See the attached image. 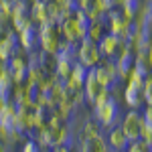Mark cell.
Listing matches in <instances>:
<instances>
[{"instance_id": "obj_1", "label": "cell", "mask_w": 152, "mask_h": 152, "mask_svg": "<svg viewBox=\"0 0 152 152\" xmlns=\"http://www.w3.org/2000/svg\"><path fill=\"white\" fill-rule=\"evenodd\" d=\"M94 118L102 124L104 130H110L114 126H120V120H122V112H120V104L118 99L112 95L105 104H102L99 107H94Z\"/></svg>"}, {"instance_id": "obj_2", "label": "cell", "mask_w": 152, "mask_h": 152, "mask_svg": "<svg viewBox=\"0 0 152 152\" xmlns=\"http://www.w3.org/2000/svg\"><path fill=\"white\" fill-rule=\"evenodd\" d=\"M95 71V79L99 81L102 87H107V89H112V87H116L120 85V75H118V67H116V59H105L102 57L99 59V63L94 67Z\"/></svg>"}, {"instance_id": "obj_3", "label": "cell", "mask_w": 152, "mask_h": 152, "mask_svg": "<svg viewBox=\"0 0 152 152\" xmlns=\"http://www.w3.org/2000/svg\"><path fill=\"white\" fill-rule=\"evenodd\" d=\"M59 43H61V35H59L57 24L53 23L39 24V49L41 51L55 55L59 49Z\"/></svg>"}, {"instance_id": "obj_4", "label": "cell", "mask_w": 152, "mask_h": 152, "mask_svg": "<svg viewBox=\"0 0 152 152\" xmlns=\"http://www.w3.org/2000/svg\"><path fill=\"white\" fill-rule=\"evenodd\" d=\"M120 128L130 142L138 140L142 136V128H144V118H142L140 110H128V114L122 116L120 120Z\"/></svg>"}, {"instance_id": "obj_5", "label": "cell", "mask_w": 152, "mask_h": 152, "mask_svg": "<svg viewBox=\"0 0 152 152\" xmlns=\"http://www.w3.org/2000/svg\"><path fill=\"white\" fill-rule=\"evenodd\" d=\"M99 59H102V55L97 51V43L87 39V37H83L77 43V61L89 69V67H95L99 63Z\"/></svg>"}, {"instance_id": "obj_6", "label": "cell", "mask_w": 152, "mask_h": 152, "mask_svg": "<svg viewBox=\"0 0 152 152\" xmlns=\"http://www.w3.org/2000/svg\"><path fill=\"white\" fill-rule=\"evenodd\" d=\"M6 67L10 71L14 83H26V79H28V61H26V53H24L23 49L16 51L6 61Z\"/></svg>"}, {"instance_id": "obj_7", "label": "cell", "mask_w": 152, "mask_h": 152, "mask_svg": "<svg viewBox=\"0 0 152 152\" xmlns=\"http://www.w3.org/2000/svg\"><path fill=\"white\" fill-rule=\"evenodd\" d=\"M18 43L24 53H33L39 49V24L35 20H28V24L18 33Z\"/></svg>"}, {"instance_id": "obj_8", "label": "cell", "mask_w": 152, "mask_h": 152, "mask_svg": "<svg viewBox=\"0 0 152 152\" xmlns=\"http://www.w3.org/2000/svg\"><path fill=\"white\" fill-rule=\"evenodd\" d=\"M20 51V43H18V35L12 31V28H6L2 35H0V61L6 63L8 59Z\"/></svg>"}, {"instance_id": "obj_9", "label": "cell", "mask_w": 152, "mask_h": 152, "mask_svg": "<svg viewBox=\"0 0 152 152\" xmlns=\"http://www.w3.org/2000/svg\"><path fill=\"white\" fill-rule=\"evenodd\" d=\"M126 23H128V18L122 14L120 8H112V10L105 12V31L107 33H112V35L122 39L124 31H126Z\"/></svg>"}, {"instance_id": "obj_10", "label": "cell", "mask_w": 152, "mask_h": 152, "mask_svg": "<svg viewBox=\"0 0 152 152\" xmlns=\"http://www.w3.org/2000/svg\"><path fill=\"white\" fill-rule=\"evenodd\" d=\"M120 43H122V39L116 35H112V33H107L105 31L104 37L97 41V51H99V55L105 59H116L118 53H120Z\"/></svg>"}, {"instance_id": "obj_11", "label": "cell", "mask_w": 152, "mask_h": 152, "mask_svg": "<svg viewBox=\"0 0 152 152\" xmlns=\"http://www.w3.org/2000/svg\"><path fill=\"white\" fill-rule=\"evenodd\" d=\"M57 28H59V35H61L63 41H69V43H75V45H77V43L83 39V33L79 31V26H77V23H75L73 14L67 16V18H63V20L57 24Z\"/></svg>"}, {"instance_id": "obj_12", "label": "cell", "mask_w": 152, "mask_h": 152, "mask_svg": "<svg viewBox=\"0 0 152 152\" xmlns=\"http://www.w3.org/2000/svg\"><path fill=\"white\" fill-rule=\"evenodd\" d=\"M104 87L99 85V81L95 79V71L94 67H89L87 69V75H85V81H83V94H85V104H94L95 97L99 95V91H102Z\"/></svg>"}, {"instance_id": "obj_13", "label": "cell", "mask_w": 152, "mask_h": 152, "mask_svg": "<svg viewBox=\"0 0 152 152\" xmlns=\"http://www.w3.org/2000/svg\"><path fill=\"white\" fill-rule=\"evenodd\" d=\"M107 134H105V142H107V146L112 148V150L116 152H126V148H128V138H126V134L122 132V128L120 126H114V128L105 130Z\"/></svg>"}, {"instance_id": "obj_14", "label": "cell", "mask_w": 152, "mask_h": 152, "mask_svg": "<svg viewBox=\"0 0 152 152\" xmlns=\"http://www.w3.org/2000/svg\"><path fill=\"white\" fill-rule=\"evenodd\" d=\"M12 87H14V81H12V75L8 67L4 65L0 69V105L8 104L12 99Z\"/></svg>"}, {"instance_id": "obj_15", "label": "cell", "mask_w": 152, "mask_h": 152, "mask_svg": "<svg viewBox=\"0 0 152 152\" xmlns=\"http://www.w3.org/2000/svg\"><path fill=\"white\" fill-rule=\"evenodd\" d=\"M102 130H104V128H102V124L91 116V118H87V120H83V124H81V128L77 130V134H79V140H89V138L99 136Z\"/></svg>"}, {"instance_id": "obj_16", "label": "cell", "mask_w": 152, "mask_h": 152, "mask_svg": "<svg viewBox=\"0 0 152 152\" xmlns=\"http://www.w3.org/2000/svg\"><path fill=\"white\" fill-rule=\"evenodd\" d=\"M124 104L128 105L130 110H142V105H144V97H142V89H136V87H130L126 85L124 87Z\"/></svg>"}, {"instance_id": "obj_17", "label": "cell", "mask_w": 152, "mask_h": 152, "mask_svg": "<svg viewBox=\"0 0 152 152\" xmlns=\"http://www.w3.org/2000/svg\"><path fill=\"white\" fill-rule=\"evenodd\" d=\"M10 102L16 105V107H28V105L33 107L31 99H28V87H26V83H14Z\"/></svg>"}, {"instance_id": "obj_18", "label": "cell", "mask_w": 152, "mask_h": 152, "mask_svg": "<svg viewBox=\"0 0 152 152\" xmlns=\"http://www.w3.org/2000/svg\"><path fill=\"white\" fill-rule=\"evenodd\" d=\"M51 112H53V107H51V105H35V107H33L35 128H45V126H49Z\"/></svg>"}, {"instance_id": "obj_19", "label": "cell", "mask_w": 152, "mask_h": 152, "mask_svg": "<svg viewBox=\"0 0 152 152\" xmlns=\"http://www.w3.org/2000/svg\"><path fill=\"white\" fill-rule=\"evenodd\" d=\"M55 57L67 59V61H77V45L61 39V43H59V49H57V53H55Z\"/></svg>"}, {"instance_id": "obj_20", "label": "cell", "mask_w": 152, "mask_h": 152, "mask_svg": "<svg viewBox=\"0 0 152 152\" xmlns=\"http://www.w3.org/2000/svg\"><path fill=\"white\" fill-rule=\"evenodd\" d=\"M71 67H73V61H67V59H59L55 57V75H57L61 81L65 83L71 75Z\"/></svg>"}, {"instance_id": "obj_21", "label": "cell", "mask_w": 152, "mask_h": 152, "mask_svg": "<svg viewBox=\"0 0 152 152\" xmlns=\"http://www.w3.org/2000/svg\"><path fill=\"white\" fill-rule=\"evenodd\" d=\"M140 4H142V0H120L118 8L122 10V14L126 18H134L138 14V10H140Z\"/></svg>"}, {"instance_id": "obj_22", "label": "cell", "mask_w": 152, "mask_h": 152, "mask_svg": "<svg viewBox=\"0 0 152 152\" xmlns=\"http://www.w3.org/2000/svg\"><path fill=\"white\" fill-rule=\"evenodd\" d=\"M14 114H16V105L12 104V102H8V104H2V105H0V126L10 128Z\"/></svg>"}, {"instance_id": "obj_23", "label": "cell", "mask_w": 152, "mask_h": 152, "mask_svg": "<svg viewBox=\"0 0 152 152\" xmlns=\"http://www.w3.org/2000/svg\"><path fill=\"white\" fill-rule=\"evenodd\" d=\"M105 33V20H91L89 24V31H87V39H91V41H99Z\"/></svg>"}, {"instance_id": "obj_24", "label": "cell", "mask_w": 152, "mask_h": 152, "mask_svg": "<svg viewBox=\"0 0 152 152\" xmlns=\"http://www.w3.org/2000/svg\"><path fill=\"white\" fill-rule=\"evenodd\" d=\"M73 18H75V23H77V26H79V31L83 33V37H87V31H89V24H91V20H89V16H87V12L85 10H73Z\"/></svg>"}, {"instance_id": "obj_25", "label": "cell", "mask_w": 152, "mask_h": 152, "mask_svg": "<svg viewBox=\"0 0 152 152\" xmlns=\"http://www.w3.org/2000/svg\"><path fill=\"white\" fill-rule=\"evenodd\" d=\"M31 20V14H10V28L18 35Z\"/></svg>"}, {"instance_id": "obj_26", "label": "cell", "mask_w": 152, "mask_h": 152, "mask_svg": "<svg viewBox=\"0 0 152 152\" xmlns=\"http://www.w3.org/2000/svg\"><path fill=\"white\" fill-rule=\"evenodd\" d=\"M134 69L146 77V75L152 71V65H150V61H148V55H136V59H134Z\"/></svg>"}, {"instance_id": "obj_27", "label": "cell", "mask_w": 152, "mask_h": 152, "mask_svg": "<svg viewBox=\"0 0 152 152\" xmlns=\"http://www.w3.org/2000/svg\"><path fill=\"white\" fill-rule=\"evenodd\" d=\"M126 85H130V87H136V89H142V85H144V75L142 73H138L136 69H132L128 73V77H126Z\"/></svg>"}, {"instance_id": "obj_28", "label": "cell", "mask_w": 152, "mask_h": 152, "mask_svg": "<svg viewBox=\"0 0 152 152\" xmlns=\"http://www.w3.org/2000/svg\"><path fill=\"white\" fill-rule=\"evenodd\" d=\"M12 12L10 14H31V0H10Z\"/></svg>"}, {"instance_id": "obj_29", "label": "cell", "mask_w": 152, "mask_h": 152, "mask_svg": "<svg viewBox=\"0 0 152 152\" xmlns=\"http://www.w3.org/2000/svg\"><path fill=\"white\" fill-rule=\"evenodd\" d=\"M126 152H150V146L142 140V138H138V140L128 142V148H126Z\"/></svg>"}, {"instance_id": "obj_30", "label": "cell", "mask_w": 152, "mask_h": 152, "mask_svg": "<svg viewBox=\"0 0 152 152\" xmlns=\"http://www.w3.org/2000/svg\"><path fill=\"white\" fill-rule=\"evenodd\" d=\"M118 4H120V0H94V6L97 8V10H102V12L118 8Z\"/></svg>"}, {"instance_id": "obj_31", "label": "cell", "mask_w": 152, "mask_h": 152, "mask_svg": "<svg viewBox=\"0 0 152 152\" xmlns=\"http://www.w3.org/2000/svg\"><path fill=\"white\" fill-rule=\"evenodd\" d=\"M142 118H144V124H148V126H152V104H144L140 110Z\"/></svg>"}, {"instance_id": "obj_32", "label": "cell", "mask_w": 152, "mask_h": 152, "mask_svg": "<svg viewBox=\"0 0 152 152\" xmlns=\"http://www.w3.org/2000/svg\"><path fill=\"white\" fill-rule=\"evenodd\" d=\"M41 148L37 146V142L33 140V138H26L24 140V144H23V148H20V152H39Z\"/></svg>"}, {"instance_id": "obj_33", "label": "cell", "mask_w": 152, "mask_h": 152, "mask_svg": "<svg viewBox=\"0 0 152 152\" xmlns=\"http://www.w3.org/2000/svg\"><path fill=\"white\" fill-rule=\"evenodd\" d=\"M142 140L146 142L148 146L152 148V126H148V124H144V128H142Z\"/></svg>"}, {"instance_id": "obj_34", "label": "cell", "mask_w": 152, "mask_h": 152, "mask_svg": "<svg viewBox=\"0 0 152 152\" xmlns=\"http://www.w3.org/2000/svg\"><path fill=\"white\" fill-rule=\"evenodd\" d=\"M6 28H10V16H6L4 12H0V35H2Z\"/></svg>"}, {"instance_id": "obj_35", "label": "cell", "mask_w": 152, "mask_h": 152, "mask_svg": "<svg viewBox=\"0 0 152 152\" xmlns=\"http://www.w3.org/2000/svg\"><path fill=\"white\" fill-rule=\"evenodd\" d=\"M0 12H4L6 16H10V12H12V2L10 0H0Z\"/></svg>"}, {"instance_id": "obj_36", "label": "cell", "mask_w": 152, "mask_h": 152, "mask_svg": "<svg viewBox=\"0 0 152 152\" xmlns=\"http://www.w3.org/2000/svg\"><path fill=\"white\" fill-rule=\"evenodd\" d=\"M91 4H94V0H77V8H79V10H89V6H91Z\"/></svg>"}, {"instance_id": "obj_37", "label": "cell", "mask_w": 152, "mask_h": 152, "mask_svg": "<svg viewBox=\"0 0 152 152\" xmlns=\"http://www.w3.org/2000/svg\"><path fill=\"white\" fill-rule=\"evenodd\" d=\"M49 152H67V146H55V148H51Z\"/></svg>"}, {"instance_id": "obj_38", "label": "cell", "mask_w": 152, "mask_h": 152, "mask_svg": "<svg viewBox=\"0 0 152 152\" xmlns=\"http://www.w3.org/2000/svg\"><path fill=\"white\" fill-rule=\"evenodd\" d=\"M0 152H8V144H4L2 140H0Z\"/></svg>"}, {"instance_id": "obj_39", "label": "cell", "mask_w": 152, "mask_h": 152, "mask_svg": "<svg viewBox=\"0 0 152 152\" xmlns=\"http://www.w3.org/2000/svg\"><path fill=\"white\" fill-rule=\"evenodd\" d=\"M146 55H148V61H150V65H152V45H150V49H148V53H146Z\"/></svg>"}, {"instance_id": "obj_40", "label": "cell", "mask_w": 152, "mask_h": 152, "mask_svg": "<svg viewBox=\"0 0 152 152\" xmlns=\"http://www.w3.org/2000/svg\"><path fill=\"white\" fill-rule=\"evenodd\" d=\"M4 65H6V63H2V61H0V69H2V67H4Z\"/></svg>"}, {"instance_id": "obj_41", "label": "cell", "mask_w": 152, "mask_h": 152, "mask_svg": "<svg viewBox=\"0 0 152 152\" xmlns=\"http://www.w3.org/2000/svg\"><path fill=\"white\" fill-rule=\"evenodd\" d=\"M35 2H41V0H31V4H35Z\"/></svg>"}, {"instance_id": "obj_42", "label": "cell", "mask_w": 152, "mask_h": 152, "mask_svg": "<svg viewBox=\"0 0 152 152\" xmlns=\"http://www.w3.org/2000/svg\"><path fill=\"white\" fill-rule=\"evenodd\" d=\"M39 152H49V150H39Z\"/></svg>"}]
</instances>
